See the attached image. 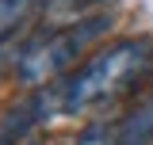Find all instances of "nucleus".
I'll list each match as a JSON object with an SVG mask.
<instances>
[{
  "label": "nucleus",
  "instance_id": "obj_1",
  "mask_svg": "<svg viewBox=\"0 0 153 145\" xmlns=\"http://www.w3.org/2000/svg\"><path fill=\"white\" fill-rule=\"evenodd\" d=\"M153 46L149 38H119L107 50L88 57L73 76L57 80V95H61V115L73 111H88L103 99H111L115 92H123L138 72L149 65Z\"/></svg>",
  "mask_w": 153,
  "mask_h": 145
},
{
  "label": "nucleus",
  "instance_id": "obj_2",
  "mask_svg": "<svg viewBox=\"0 0 153 145\" xmlns=\"http://www.w3.org/2000/svg\"><path fill=\"white\" fill-rule=\"evenodd\" d=\"M103 31H111V16H88L76 19V23H65V27H54L50 35L35 38L16 61V76L35 88V84H50L61 72L76 65V57H84V50L100 42Z\"/></svg>",
  "mask_w": 153,
  "mask_h": 145
},
{
  "label": "nucleus",
  "instance_id": "obj_3",
  "mask_svg": "<svg viewBox=\"0 0 153 145\" xmlns=\"http://www.w3.org/2000/svg\"><path fill=\"white\" fill-rule=\"evenodd\" d=\"M61 115V95H57V80L46 84L42 92H31L27 99H19L16 107L0 115V145H19L38 122Z\"/></svg>",
  "mask_w": 153,
  "mask_h": 145
},
{
  "label": "nucleus",
  "instance_id": "obj_4",
  "mask_svg": "<svg viewBox=\"0 0 153 145\" xmlns=\"http://www.w3.org/2000/svg\"><path fill=\"white\" fill-rule=\"evenodd\" d=\"M119 141L123 145H149L153 141V95H146V99L119 122Z\"/></svg>",
  "mask_w": 153,
  "mask_h": 145
},
{
  "label": "nucleus",
  "instance_id": "obj_5",
  "mask_svg": "<svg viewBox=\"0 0 153 145\" xmlns=\"http://www.w3.org/2000/svg\"><path fill=\"white\" fill-rule=\"evenodd\" d=\"M54 0H0V38L12 35L16 27L31 23L38 12H46Z\"/></svg>",
  "mask_w": 153,
  "mask_h": 145
},
{
  "label": "nucleus",
  "instance_id": "obj_6",
  "mask_svg": "<svg viewBox=\"0 0 153 145\" xmlns=\"http://www.w3.org/2000/svg\"><path fill=\"white\" fill-rule=\"evenodd\" d=\"M76 145H123V141H119V126L96 122V126H88L80 138H76Z\"/></svg>",
  "mask_w": 153,
  "mask_h": 145
}]
</instances>
